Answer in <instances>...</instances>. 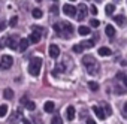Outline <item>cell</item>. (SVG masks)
I'll use <instances>...</instances> for the list:
<instances>
[{
	"label": "cell",
	"instance_id": "6da1fadb",
	"mask_svg": "<svg viewBox=\"0 0 127 124\" xmlns=\"http://www.w3.org/2000/svg\"><path fill=\"white\" fill-rule=\"evenodd\" d=\"M54 30H55L57 34L61 36V37H70V36H72V31H73V27H72L70 23L61 21V23H55V24H54Z\"/></svg>",
	"mask_w": 127,
	"mask_h": 124
},
{
	"label": "cell",
	"instance_id": "7a4b0ae2",
	"mask_svg": "<svg viewBox=\"0 0 127 124\" xmlns=\"http://www.w3.org/2000/svg\"><path fill=\"white\" fill-rule=\"evenodd\" d=\"M82 63L87 67V72L90 75H97L99 73V63H97V60L93 55H85L82 58Z\"/></svg>",
	"mask_w": 127,
	"mask_h": 124
},
{
	"label": "cell",
	"instance_id": "3957f363",
	"mask_svg": "<svg viewBox=\"0 0 127 124\" xmlns=\"http://www.w3.org/2000/svg\"><path fill=\"white\" fill-rule=\"evenodd\" d=\"M40 67H42V58L33 57V58L30 60V63H29V73H30L32 76H39Z\"/></svg>",
	"mask_w": 127,
	"mask_h": 124
},
{
	"label": "cell",
	"instance_id": "277c9868",
	"mask_svg": "<svg viewBox=\"0 0 127 124\" xmlns=\"http://www.w3.org/2000/svg\"><path fill=\"white\" fill-rule=\"evenodd\" d=\"M12 64H14V58H12L11 55H3L2 60H0V67H2L3 70L12 67Z\"/></svg>",
	"mask_w": 127,
	"mask_h": 124
},
{
	"label": "cell",
	"instance_id": "5b68a950",
	"mask_svg": "<svg viewBox=\"0 0 127 124\" xmlns=\"http://www.w3.org/2000/svg\"><path fill=\"white\" fill-rule=\"evenodd\" d=\"M87 14H88V9H87V6H85L84 3H81V5H78V9H76V15H78V21H82V20H85V17H87Z\"/></svg>",
	"mask_w": 127,
	"mask_h": 124
},
{
	"label": "cell",
	"instance_id": "8992f818",
	"mask_svg": "<svg viewBox=\"0 0 127 124\" xmlns=\"http://www.w3.org/2000/svg\"><path fill=\"white\" fill-rule=\"evenodd\" d=\"M63 12H64L67 17H75L76 15V8L72 5H64L63 6Z\"/></svg>",
	"mask_w": 127,
	"mask_h": 124
},
{
	"label": "cell",
	"instance_id": "52a82bcc",
	"mask_svg": "<svg viewBox=\"0 0 127 124\" xmlns=\"http://www.w3.org/2000/svg\"><path fill=\"white\" fill-rule=\"evenodd\" d=\"M5 43H6V46H9L11 49H17L18 48V42H17V39L14 37V36H8L6 39H5Z\"/></svg>",
	"mask_w": 127,
	"mask_h": 124
},
{
	"label": "cell",
	"instance_id": "ba28073f",
	"mask_svg": "<svg viewBox=\"0 0 127 124\" xmlns=\"http://www.w3.org/2000/svg\"><path fill=\"white\" fill-rule=\"evenodd\" d=\"M48 52H49V57L51 58H57L58 55H60V48L57 46V45H49V49H48Z\"/></svg>",
	"mask_w": 127,
	"mask_h": 124
},
{
	"label": "cell",
	"instance_id": "9c48e42d",
	"mask_svg": "<svg viewBox=\"0 0 127 124\" xmlns=\"http://www.w3.org/2000/svg\"><path fill=\"white\" fill-rule=\"evenodd\" d=\"M93 112L100 118V120H105L108 115H106V112L103 111V108H100V106H93Z\"/></svg>",
	"mask_w": 127,
	"mask_h": 124
},
{
	"label": "cell",
	"instance_id": "30bf717a",
	"mask_svg": "<svg viewBox=\"0 0 127 124\" xmlns=\"http://www.w3.org/2000/svg\"><path fill=\"white\" fill-rule=\"evenodd\" d=\"M40 37H42V31H32L29 40H30V43H37L40 40Z\"/></svg>",
	"mask_w": 127,
	"mask_h": 124
},
{
	"label": "cell",
	"instance_id": "8fae6325",
	"mask_svg": "<svg viewBox=\"0 0 127 124\" xmlns=\"http://www.w3.org/2000/svg\"><path fill=\"white\" fill-rule=\"evenodd\" d=\"M114 21H115V24H118L120 27H124L126 23H127V20H126L124 15H115V17H114Z\"/></svg>",
	"mask_w": 127,
	"mask_h": 124
},
{
	"label": "cell",
	"instance_id": "7c38bea8",
	"mask_svg": "<svg viewBox=\"0 0 127 124\" xmlns=\"http://www.w3.org/2000/svg\"><path fill=\"white\" fill-rule=\"evenodd\" d=\"M21 103H24V105H26V108H27L29 111H34V109H36L34 102H30V100H27L26 97H23V99H21Z\"/></svg>",
	"mask_w": 127,
	"mask_h": 124
},
{
	"label": "cell",
	"instance_id": "4fadbf2b",
	"mask_svg": "<svg viewBox=\"0 0 127 124\" xmlns=\"http://www.w3.org/2000/svg\"><path fill=\"white\" fill-rule=\"evenodd\" d=\"M29 43H30V40L29 39H20V43H18V48H20V51H26L27 48H29Z\"/></svg>",
	"mask_w": 127,
	"mask_h": 124
},
{
	"label": "cell",
	"instance_id": "5bb4252c",
	"mask_svg": "<svg viewBox=\"0 0 127 124\" xmlns=\"http://www.w3.org/2000/svg\"><path fill=\"white\" fill-rule=\"evenodd\" d=\"M66 118L69 121H72L75 118V108L73 106H67V109H66Z\"/></svg>",
	"mask_w": 127,
	"mask_h": 124
},
{
	"label": "cell",
	"instance_id": "9a60e30c",
	"mask_svg": "<svg viewBox=\"0 0 127 124\" xmlns=\"http://www.w3.org/2000/svg\"><path fill=\"white\" fill-rule=\"evenodd\" d=\"M99 54L103 55V57H109L112 52H111V49H109L108 46H100V48H99Z\"/></svg>",
	"mask_w": 127,
	"mask_h": 124
},
{
	"label": "cell",
	"instance_id": "2e32d148",
	"mask_svg": "<svg viewBox=\"0 0 127 124\" xmlns=\"http://www.w3.org/2000/svg\"><path fill=\"white\" fill-rule=\"evenodd\" d=\"M3 97H5L6 100H11V99H14V90H11V88H6V90H3Z\"/></svg>",
	"mask_w": 127,
	"mask_h": 124
},
{
	"label": "cell",
	"instance_id": "e0dca14e",
	"mask_svg": "<svg viewBox=\"0 0 127 124\" xmlns=\"http://www.w3.org/2000/svg\"><path fill=\"white\" fill-rule=\"evenodd\" d=\"M43 109H45V112H54V109H55L54 102H46V103L43 105Z\"/></svg>",
	"mask_w": 127,
	"mask_h": 124
},
{
	"label": "cell",
	"instance_id": "ac0fdd59",
	"mask_svg": "<svg viewBox=\"0 0 127 124\" xmlns=\"http://www.w3.org/2000/svg\"><path fill=\"white\" fill-rule=\"evenodd\" d=\"M105 31H106V34H108L109 37H114V36H115V29H114V26H106Z\"/></svg>",
	"mask_w": 127,
	"mask_h": 124
},
{
	"label": "cell",
	"instance_id": "d6986e66",
	"mask_svg": "<svg viewBox=\"0 0 127 124\" xmlns=\"http://www.w3.org/2000/svg\"><path fill=\"white\" fill-rule=\"evenodd\" d=\"M78 33H79V34H82V36H87V34L90 33V29H88V27H85V26H81V27L78 29Z\"/></svg>",
	"mask_w": 127,
	"mask_h": 124
},
{
	"label": "cell",
	"instance_id": "ffe728a7",
	"mask_svg": "<svg viewBox=\"0 0 127 124\" xmlns=\"http://www.w3.org/2000/svg\"><path fill=\"white\" fill-rule=\"evenodd\" d=\"M102 108L105 109V112H106V115H111V114H112V109H111V106H109V103H106V102H103V103H102Z\"/></svg>",
	"mask_w": 127,
	"mask_h": 124
},
{
	"label": "cell",
	"instance_id": "44dd1931",
	"mask_svg": "<svg viewBox=\"0 0 127 124\" xmlns=\"http://www.w3.org/2000/svg\"><path fill=\"white\" fill-rule=\"evenodd\" d=\"M105 11H106V14H108V15H112V14H114V11H115V6H114L112 3H109V5H106V9H105Z\"/></svg>",
	"mask_w": 127,
	"mask_h": 124
},
{
	"label": "cell",
	"instance_id": "7402d4cb",
	"mask_svg": "<svg viewBox=\"0 0 127 124\" xmlns=\"http://www.w3.org/2000/svg\"><path fill=\"white\" fill-rule=\"evenodd\" d=\"M81 45H82L84 48H93V46H94V42H93V40H82Z\"/></svg>",
	"mask_w": 127,
	"mask_h": 124
},
{
	"label": "cell",
	"instance_id": "603a6c76",
	"mask_svg": "<svg viewBox=\"0 0 127 124\" xmlns=\"http://www.w3.org/2000/svg\"><path fill=\"white\" fill-rule=\"evenodd\" d=\"M88 87H90V90H91V91H97V90H99V84H97V82H94V81L88 82Z\"/></svg>",
	"mask_w": 127,
	"mask_h": 124
},
{
	"label": "cell",
	"instance_id": "cb8c5ba5",
	"mask_svg": "<svg viewBox=\"0 0 127 124\" xmlns=\"http://www.w3.org/2000/svg\"><path fill=\"white\" fill-rule=\"evenodd\" d=\"M6 114H8V106L2 105L0 106V117H6Z\"/></svg>",
	"mask_w": 127,
	"mask_h": 124
},
{
	"label": "cell",
	"instance_id": "d4e9b609",
	"mask_svg": "<svg viewBox=\"0 0 127 124\" xmlns=\"http://www.w3.org/2000/svg\"><path fill=\"white\" fill-rule=\"evenodd\" d=\"M32 15H33L34 18H40V17H42V11L36 8V9H33V11H32Z\"/></svg>",
	"mask_w": 127,
	"mask_h": 124
},
{
	"label": "cell",
	"instance_id": "484cf974",
	"mask_svg": "<svg viewBox=\"0 0 127 124\" xmlns=\"http://www.w3.org/2000/svg\"><path fill=\"white\" fill-rule=\"evenodd\" d=\"M17 23H18V17H12L11 21H9V26H11V27H15Z\"/></svg>",
	"mask_w": 127,
	"mask_h": 124
},
{
	"label": "cell",
	"instance_id": "4316f807",
	"mask_svg": "<svg viewBox=\"0 0 127 124\" xmlns=\"http://www.w3.org/2000/svg\"><path fill=\"white\" fill-rule=\"evenodd\" d=\"M72 49H73V52H82V49H84V46H82V45L79 43V45H75V46H73Z\"/></svg>",
	"mask_w": 127,
	"mask_h": 124
},
{
	"label": "cell",
	"instance_id": "83f0119b",
	"mask_svg": "<svg viewBox=\"0 0 127 124\" xmlns=\"http://www.w3.org/2000/svg\"><path fill=\"white\" fill-rule=\"evenodd\" d=\"M51 124H63V120L60 117H54L52 121H51Z\"/></svg>",
	"mask_w": 127,
	"mask_h": 124
},
{
	"label": "cell",
	"instance_id": "f1b7e54d",
	"mask_svg": "<svg viewBox=\"0 0 127 124\" xmlns=\"http://www.w3.org/2000/svg\"><path fill=\"white\" fill-rule=\"evenodd\" d=\"M90 26H91V27H99V26H100V21H99V20H91V21H90Z\"/></svg>",
	"mask_w": 127,
	"mask_h": 124
},
{
	"label": "cell",
	"instance_id": "f546056e",
	"mask_svg": "<svg viewBox=\"0 0 127 124\" xmlns=\"http://www.w3.org/2000/svg\"><path fill=\"white\" fill-rule=\"evenodd\" d=\"M114 90H115V93H117V94H124V93H126L121 87H114Z\"/></svg>",
	"mask_w": 127,
	"mask_h": 124
},
{
	"label": "cell",
	"instance_id": "4dcf8cb0",
	"mask_svg": "<svg viewBox=\"0 0 127 124\" xmlns=\"http://www.w3.org/2000/svg\"><path fill=\"white\" fill-rule=\"evenodd\" d=\"M91 14H93V15L97 14V8H96V6H91Z\"/></svg>",
	"mask_w": 127,
	"mask_h": 124
},
{
	"label": "cell",
	"instance_id": "1f68e13d",
	"mask_svg": "<svg viewBox=\"0 0 127 124\" xmlns=\"http://www.w3.org/2000/svg\"><path fill=\"white\" fill-rule=\"evenodd\" d=\"M5 27H6V24H5V23H3V21H0V30H3V29H5Z\"/></svg>",
	"mask_w": 127,
	"mask_h": 124
},
{
	"label": "cell",
	"instance_id": "d6a6232c",
	"mask_svg": "<svg viewBox=\"0 0 127 124\" xmlns=\"http://www.w3.org/2000/svg\"><path fill=\"white\" fill-rule=\"evenodd\" d=\"M87 124H96V121L91 120V118H88V120H87Z\"/></svg>",
	"mask_w": 127,
	"mask_h": 124
},
{
	"label": "cell",
	"instance_id": "836d02e7",
	"mask_svg": "<svg viewBox=\"0 0 127 124\" xmlns=\"http://www.w3.org/2000/svg\"><path fill=\"white\" fill-rule=\"evenodd\" d=\"M123 84L127 87V76H124V78H123Z\"/></svg>",
	"mask_w": 127,
	"mask_h": 124
},
{
	"label": "cell",
	"instance_id": "e575fe53",
	"mask_svg": "<svg viewBox=\"0 0 127 124\" xmlns=\"http://www.w3.org/2000/svg\"><path fill=\"white\" fill-rule=\"evenodd\" d=\"M51 12H52V14H57V8H55V6H54V8H51Z\"/></svg>",
	"mask_w": 127,
	"mask_h": 124
},
{
	"label": "cell",
	"instance_id": "d590c367",
	"mask_svg": "<svg viewBox=\"0 0 127 124\" xmlns=\"http://www.w3.org/2000/svg\"><path fill=\"white\" fill-rule=\"evenodd\" d=\"M23 123H24V124H30V121H29V120H26V118L23 120Z\"/></svg>",
	"mask_w": 127,
	"mask_h": 124
},
{
	"label": "cell",
	"instance_id": "8d00e7d4",
	"mask_svg": "<svg viewBox=\"0 0 127 124\" xmlns=\"http://www.w3.org/2000/svg\"><path fill=\"white\" fill-rule=\"evenodd\" d=\"M124 114H126V115H127V103H126V105H124Z\"/></svg>",
	"mask_w": 127,
	"mask_h": 124
},
{
	"label": "cell",
	"instance_id": "74e56055",
	"mask_svg": "<svg viewBox=\"0 0 127 124\" xmlns=\"http://www.w3.org/2000/svg\"><path fill=\"white\" fill-rule=\"evenodd\" d=\"M2 48H3V45H2V43H0V49H2Z\"/></svg>",
	"mask_w": 127,
	"mask_h": 124
},
{
	"label": "cell",
	"instance_id": "f35d334b",
	"mask_svg": "<svg viewBox=\"0 0 127 124\" xmlns=\"http://www.w3.org/2000/svg\"><path fill=\"white\" fill-rule=\"evenodd\" d=\"M36 2H37V3H40V2H42V0H36Z\"/></svg>",
	"mask_w": 127,
	"mask_h": 124
},
{
	"label": "cell",
	"instance_id": "ab89813d",
	"mask_svg": "<svg viewBox=\"0 0 127 124\" xmlns=\"http://www.w3.org/2000/svg\"><path fill=\"white\" fill-rule=\"evenodd\" d=\"M70 2H75V0H70Z\"/></svg>",
	"mask_w": 127,
	"mask_h": 124
},
{
	"label": "cell",
	"instance_id": "60d3db41",
	"mask_svg": "<svg viewBox=\"0 0 127 124\" xmlns=\"http://www.w3.org/2000/svg\"><path fill=\"white\" fill-rule=\"evenodd\" d=\"M117 2H120V0H117Z\"/></svg>",
	"mask_w": 127,
	"mask_h": 124
},
{
	"label": "cell",
	"instance_id": "b9f144b4",
	"mask_svg": "<svg viewBox=\"0 0 127 124\" xmlns=\"http://www.w3.org/2000/svg\"><path fill=\"white\" fill-rule=\"evenodd\" d=\"M54 2H57V0H54Z\"/></svg>",
	"mask_w": 127,
	"mask_h": 124
}]
</instances>
